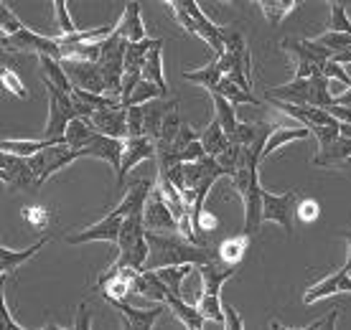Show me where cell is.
Instances as JSON below:
<instances>
[{
    "mask_svg": "<svg viewBox=\"0 0 351 330\" xmlns=\"http://www.w3.org/2000/svg\"><path fill=\"white\" fill-rule=\"evenodd\" d=\"M148 244H150V257L148 264L143 272H158L166 267H206V264H217L219 254H214L209 246H196L181 234H150L148 231Z\"/></svg>",
    "mask_w": 351,
    "mask_h": 330,
    "instance_id": "1",
    "label": "cell"
},
{
    "mask_svg": "<svg viewBox=\"0 0 351 330\" xmlns=\"http://www.w3.org/2000/svg\"><path fill=\"white\" fill-rule=\"evenodd\" d=\"M267 102H285L295 107H318V110H331L336 105L331 94V79L324 74L311 79H293L288 84L275 89H267Z\"/></svg>",
    "mask_w": 351,
    "mask_h": 330,
    "instance_id": "2",
    "label": "cell"
},
{
    "mask_svg": "<svg viewBox=\"0 0 351 330\" xmlns=\"http://www.w3.org/2000/svg\"><path fill=\"white\" fill-rule=\"evenodd\" d=\"M214 59L224 77H229L234 84L252 94V56L247 51V44L239 31L224 28V53Z\"/></svg>",
    "mask_w": 351,
    "mask_h": 330,
    "instance_id": "3",
    "label": "cell"
},
{
    "mask_svg": "<svg viewBox=\"0 0 351 330\" xmlns=\"http://www.w3.org/2000/svg\"><path fill=\"white\" fill-rule=\"evenodd\" d=\"M199 275H202L204 290L202 297L196 300V307L199 313L206 318V320L221 322L224 325V305H221V285L227 279L234 277V267H224V264H206V267H199Z\"/></svg>",
    "mask_w": 351,
    "mask_h": 330,
    "instance_id": "4",
    "label": "cell"
},
{
    "mask_svg": "<svg viewBox=\"0 0 351 330\" xmlns=\"http://www.w3.org/2000/svg\"><path fill=\"white\" fill-rule=\"evenodd\" d=\"M282 51H288L295 61V79H311L324 74V66L334 61V51L311 38H282Z\"/></svg>",
    "mask_w": 351,
    "mask_h": 330,
    "instance_id": "5",
    "label": "cell"
},
{
    "mask_svg": "<svg viewBox=\"0 0 351 330\" xmlns=\"http://www.w3.org/2000/svg\"><path fill=\"white\" fill-rule=\"evenodd\" d=\"M125 51H128V41L112 34L102 44V56L97 61V66L102 71L105 79L107 97H123V79H125ZM123 102V99H120Z\"/></svg>",
    "mask_w": 351,
    "mask_h": 330,
    "instance_id": "6",
    "label": "cell"
},
{
    "mask_svg": "<svg viewBox=\"0 0 351 330\" xmlns=\"http://www.w3.org/2000/svg\"><path fill=\"white\" fill-rule=\"evenodd\" d=\"M44 84L46 92H49V122L44 127V138H64L71 122L80 120L74 99H71L69 92H64V89H59L56 84L46 81V79Z\"/></svg>",
    "mask_w": 351,
    "mask_h": 330,
    "instance_id": "7",
    "label": "cell"
},
{
    "mask_svg": "<svg viewBox=\"0 0 351 330\" xmlns=\"http://www.w3.org/2000/svg\"><path fill=\"white\" fill-rule=\"evenodd\" d=\"M3 49H13V51H31L36 56H51L56 61H64L62 44L56 38H49L41 31L34 28H21L16 36H3Z\"/></svg>",
    "mask_w": 351,
    "mask_h": 330,
    "instance_id": "8",
    "label": "cell"
},
{
    "mask_svg": "<svg viewBox=\"0 0 351 330\" xmlns=\"http://www.w3.org/2000/svg\"><path fill=\"white\" fill-rule=\"evenodd\" d=\"M298 203L300 196L298 193H267L263 196V221H272L285 229V234H293V221H295V214H298Z\"/></svg>",
    "mask_w": 351,
    "mask_h": 330,
    "instance_id": "9",
    "label": "cell"
},
{
    "mask_svg": "<svg viewBox=\"0 0 351 330\" xmlns=\"http://www.w3.org/2000/svg\"><path fill=\"white\" fill-rule=\"evenodd\" d=\"M0 165H3L0 178H3V183H8L13 191H23V193L38 191V178H36L34 165H31L28 157L3 153L0 155Z\"/></svg>",
    "mask_w": 351,
    "mask_h": 330,
    "instance_id": "10",
    "label": "cell"
},
{
    "mask_svg": "<svg viewBox=\"0 0 351 330\" xmlns=\"http://www.w3.org/2000/svg\"><path fill=\"white\" fill-rule=\"evenodd\" d=\"M28 160L34 165V173H36V178H38V188H41L53 173H59L62 168L71 165L74 160H80V153L71 150L69 145L64 142V145H53V148L38 153V155L28 157Z\"/></svg>",
    "mask_w": 351,
    "mask_h": 330,
    "instance_id": "11",
    "label": "cell"
},
{
    "mask_svg": "<svg viewBox=\"0 0 351 330\" xmlns=\"http://www.w3.org/2000/svg\"><path fill=\"white\" fill-rule=\"evenodd\" d=\"M145 231L150 234H178V221L173 211L168 209L163 191L158 186L150 191L148 206H145Z\"/></svg>",
    "mask_w": 351,
    "mask_h": 330,
    "instance_id": "12",
    "label": "cell"
},
{
    "mask_svg": "<svg viewBox=\"0 0 351 330\" xmlns=\"http://www.w3.org/2000/svg\"><path fill=\"white\" fill-rule=\"evenodd\" d=\"M123 224H125V216L120 214H114L110 211L99 224L95 226H87V229H82L77 234H69L66 236V242L69 244H87V242H107V244H114L120 242V234H123Z\"/></svg>",
    "mask_w": 351,
    "mask_h": 330,
    "instance_id": "13",
    "label": "cell"
},
{
    "mask_svg": "<svg viewBox=\"0 0 351 330\" xmlns=\"http://www.w3.org/2000/svg\"><path fill=\"white\" fill-rule=\"evenodd\" d=\"M62 66H64V71H66V77H69L71 87L84 89V92H92V94H107L105 79H102V71H99V66H97V64L64 59Z\"/></svg>",
    "mask_w": 351,
    "mask_h": 330,
    "instance_id": "14",
    "label": "cell"
},
{
    "mask_svg": "<svg viewBox=\"0 0 351 330\" xmlns=\"http://www.w3.org/2000/svg\"><path fill=\"white\" fill-rule=\"evenodd\" d=\"M123 153H125V140H114L107 135L95 132L92 140L80 150V157H97V160H105L114 168V173H120L123 168Z\"/></svg>",
    "mask_w": 351,
    "mask_h": 330,
    "instance_id": "15",
    "label": "cell"
},
{
    "mask_svg": "<svg viewBox=\"0 0 351 330\" xmlns=\"http://www.w3.org/2000/svg\"><path fill=\"white\" fill-rule=\"evenodd\" d=\"M128 112H130V110H125V107L99 110V112L92 114L89 125H92L99 135H107V138H114V140H128L130 138V130H128Z\"/></svg>",
    "mask_w": 351,
    "mask_h": 330,
    "instance_id": "16",
    "label": "cell"
},
{
    "mask_svg": "<svg viewBox=\"0 0 351 330\" xmlns=\"http://www.w3.org/2000/svg\"><path fill=\"white\" fill-rule=\"evenodd\" d=\"M112 307L120 313V322H123V330H153V325L158 322V318L163 315L168 305H156V307H148V310H141V307H132L130 303H112Z\"/></svg>",
    "mask_w": 351,
    "mask_h": 330,
    "instance_id": "17",
    "label": "cell"
},
{
    "mask_svg": "<svg viewBox=\"0 0 351 330\" xmlns=\"http://www.w3.org/2000/svg\"><path fill=\"white\" fill-rule=\"evenodd\" d=\"M143 160H156V142L150 138H128L125 140V153H123V168L117 173V186L123 188L125 178L132 168Z\"/></svg>",
    "mask_w": 351,
    "mask_h": 330,
    "instance_id": "18",
    "label": "cell"
},
{
    "mask_svg": "<svg viewBox=\"0 0 351 330\" xmlns=\"http://www.w3.org/2000/svg\"><path fill=\"white\" fill-rule=\"evenodd\" d=\"M263 186H260V175H255L252 178V183H250V188H247L239 199L245 201V231L242 234L247 236V239H252V236L257 234V229H260V224H263Z\"/></svg>",
    "mask_w": 351,
    "mask_h": 330,
    "instance_id": "19",
    "label": "cell"
},
{
    "mask_svg": "<svg viewBox=\"0 0 351 330\" xmlns=\"http://www.w3.org/2000/svg\"><path fill=\"white\" fill-rule=\"evenodd\" d=\"M114 34L120 36V38H125L128 44H141V41L148 38L145 36V23H143V16H141V3H125L123 18L117 21Z\"/></svg>",
    "mask_w": 351,
    "mask_h": 330,
    "instance_id": "20",
    "label": "cell"
},
{
    "mask_svg": "<svg viewBox=\"0 0 351 330\" xmlns=\"http://www.w3.org/2000/svg\"><path fill=\"white\" fill-rule=\"evenodd\" d=\"M339 292H351V275L343 270H336L334 275H328L326 279H321L318 285L308 287L306 295H303V303L313 305L316 300H321V297L339 295Z\"/></svg>",
    "mask_w": 351,
    "mask_h": 330,
    "instance_id": "21",
    "label": "cell"
},
{
    "mask_svg": "<svg viewBox=\"0 0 351 330\" xmlns=\"http://www.w3.org/2000/svg\"><path fill=\"white\" fill-rule=\"evenodd\" d=\"M49 239H51L49 234L41 236L38 242L31 244V246L23 249V252H10L8 246H0V272H3V279H8L10 275H16V272L21 270V264H26L28 259H34L36 254L49 244Z\"/></svg>",
    "mask_w": 351,
    "mask_h": 330,
    "instance_id": "22",
    "label": "cell"
},
{
    "mask_svg": "<svg viewBox=\"0 0 351 330\" xmlns=\"http://www.w3.org/2000/svg\"><path fill=\"white\" fill-rule=\"evenodd\" d=\"M132 292L141 297H148V300H156V303H163L166 305L168 295H171V290H168L160 277L156 272H138L135 277H132Z\"/></svg>",
    "mask_w": 351,
    "mask_h": 330,
    "instance_id": "23",
    "label": "cell"
},
{
    "mask_svg": "<svg viewBox=\"0 0 351 330\" xmlns=\"http://www.w3.org/2000/svg\"><path fill=\"white\" fill-rule=\"evenodd\" d=\"M66 140L64 138H44V140H3L0 148L3 153H10V155H21V157H34L44 150L53 148V145H64Z\"/></svg>",
    "mask_w": 351,
    "mask_h": 330,
    "instance_id": "24",
    "label": "cell"
},
{
    "mask_svg": "<svg viewBox=\"0 0 351 330\" xmlns=\"http://www.w3.org/2000/svg\"><path fill=\"white\" fill-rule=\"evenodd\" d=\"M166 305H168V310L173 313L176 320L181 322L186 330H204L206 318L199 313V307H196V305L186 303V300H181V297H176V295H168Z\"/></svg>",
    "mask_w": 351,
    "mask_h": 330,
    "instance_id": "25",
    "label": "cell"
},
{
    "mask_svg": "<svg viewBox=\"0 0 351 330\" xmlns=\"http://www.w3.org/2000/svg\"><path fill=\"white\" fill-rule=\"evenodd\" d=\"M351 157V138H341L339 135V140H334L328 148L318 150L316 157L311 160L313 165H318V168H339L341 163H346Z\"/></svg>",
    "mask_w": 351,
    "mask_h": 330,
    "instance_id": "26",
    "label": "cell"
},
{
    "mask_svg": "<svg viewBox=\"0 0 351 330\" xmlns=\"http://www.w3.org/2000/svg\"><path fill=\"white\" fill-rule=\"evenodd\" d=\"M199 142L204 145L206 155L209 157H219L224 150L232 145V140L227 138V132L221 130L219 120H211L202 132H199Z\"/></svg>",
    "mask_w": 351,
    "mask_h": 330,
    "instance_id": "27",
    "label": "cell"
},
{
    "mask_svg": "<svg viewBox=\"0 0 351 330\" xmlns=\"http://www.w3.org/2000/svg\"><path fill=\"white\" fill-rule=\"evenodd\" d=\"M163 41L156 38V46H153V51L148 53V61H145V66H143V79L150 81V84H156L160 89V94L166 97L168 94V84H166V77H163Z\"/></svg>",
    "mask_w": 351,
    "mask_h": 330,
    "instance_id": "28",
    "label": "cell"
},
{
    "mask_svg": "<svg viewBox=\"0 0 351 330\" xmlns=\"http://www.w3.org/2000/svg\"><path fill=\"white\" fill-rule=\"evenodd\" d=\"M184 79H186V81H193V84H202L204 89H209L211 94H214V92H217V87H219V81L224 79V74H221L217 59H211L204 69L184 71Z\"/></svg>",
    "mask_w": 351,
    "mask_h": 330,
    "instance_id": "29",
    "label": "cell"
},
{
    "mask_svg": "<svg viewBox=\"0 0 351 330\" xmlns=\"http://www.w3.org/2000/svg\"><path fill=\"white\" fill-rule=\"evenodd\" d=\"M247 244H250V239H247L245 234L224 239L221 246L217 249V254H219V264H224V267H237L247 252Z\"/></svg>",
    "mask_w": 351,
    "mask_h": 330,
    "instance_id": "30",
    "label": "cell"
},
{
    "mask_svg": "<svg viewBox=\"0 0 351 330\" xmlns=\"http://www.w3.org/2000/svg\"><path fill=\"white\" fill-rule=\"evenodd\" d=\"M211 99H214V107H217V120H219L221 130L227 132L229 140H234L239 130V120H237V112H234V105L227 102L221 94H211Z\"/></svg>",
    "mask_w": 351,
    "mask_h": 330,
    "instance_id": "31",
    "label": "cell"
},
{
    "mask_svg": "<svg viewBox=\"0 0 351 330\" xmlns=\"http://www.w3.org/2000/svg\"><path fill=\"white\" fill-rule=\"evenodd\" d=\"M308 138H311V130H308V127H282V130H275L270 135V140H267V145H265L263 160L267 155H272L278 148L293 142V140H308Z\"/></svg>",
    "mask_w": 351,
    "mask_h": 330,
    "instance_id": "32",
    "label": "cell"
},
{
    "mask_svg": "<svg viewBox=\"0 0 351 330\" xmlns=\"http://www.w3.org/2000/svg\"><path fill=\"white\" fill-rule=\"evenodd\" d=\"M38 64H41V74H44L46 81H51V84H56L59 89H64V92H69L71 94V81L69 77H66V71H64L62 61L51 59V56H38Z\"/></svg>",
    "mask_w": 351,
    "mask_h": 330,
    "instance_id": "33",
    "label": "cell"
},
{
    "mask_svg": "<svg viewBox=\"0 0 351 330\" xmlns=\"http://www.w3.org/2000/svg\"><path fill=\"white\" fill-rule=\"evenodd\" d=\"M196 270V267H191V264H184V267H166V270H158L156 275L160 277V282L171 290V295H176V297H181V300H186V295H184V290H181V282H184L191 272ZM189 303V300H186Z\"/></svg>",
    "mask_w": 351,
    "mask_h": 330,
    "instance_id": "34",
    "label": "cell"
},
{
    "mask_svg": "<svg viewBox=\"0 0 351 330\" xmlns=\"http://www.w3.org/2000/svg\"><path fill=\"white\" fill-rule=\"evenodd\" d=\"M214 94H221L227 102H232L234 107H239V105H260V99H257L255 94L245 92V89L239 87V84H234L229 77L221 79L219 87H217V92H214Z\"/></svg>",
    "mask_w": 351,
    "mask_h": 330,
    "instance_id": "35",
    "label": "cell"
},
{
    "mask_svg": "<svg viewBox=\"0 0 351 330\" xmlns=\"http://www.w3.org/2000/svg\"><path fill=\"white\" fill-rule=\"evenodd\" d=\"M95 127L89 125V120H74L69 125V130H66V135H64V140H66V145H69L71 150H77L80 153L84 145H87L89 140H92V135H95Z\"/></svg>",
    "mask_w": 351,
    "mask_h": 330,
    "instance_id": "36",
    "label": "cell"
},
{
    "mask_svg": "<svg viewBox=\"0 0 351 330\" xmlns=\"http://www.w3.org/2000/svg\"><path fill=\"white\" fill-rule=\"evenodd\" d=\"M53 13H56V31L53 34H44L49 36V38H66V36H74L77 34V28H74V23H71V16H69V5H66V0H53L51 3Z\"/></svg>",
    "mask_w": 351,
    "mask_h": 330,
    "instance_id": "37",
    "label": "cell"
},
{
    "mask_svg": "<svg viewBox=\"0 0 351 330\" xmlns=\"http://www.w3.org/2000/svg\"><path fill=\"white\" fill-rule=\"evenodd\" d=\"M298 5L300 3H295V0H260V8H263L270 26H278L282 18L288 16V13H293Z\"/></svg>",
    "mask_w": 351,
    "mask_h": 330,
    "instance_id": "38",
    "label": "cell"
},
{
    "mask_svg": "<svg viewBox=\"0 0 351 330\" xmlns=\"http://www.w3.org/2000/svg\"><path fill=\"white\" fill-rule=\"evenodd\" d=\"M160 89L156 87V84H150V81H145L143 79L141 84L135 87V92H132L128 99L123 102L125 110H132V107H143V105H148V102H153V99H160Z\"/></svg>",
    "mask_w": 351,
    "mask_h": 330,
    "instance_id": "39",
    "label": "cell"
},
{
    "mask_svg": "<svg viewBox=\"0 0 351 330\" xmlns=\"http://www.w3.org/2000/svg\"><path fill=\"white\" fill-rule=\"evenodd\" d=\"M217 163L221 165L224 175H229V178H232V175L237 173L239 163H242V145H234V142H232V145H229V148L224 150L219 157H217Z\"/></svg>",
    "mask_w": 351,
    "mask_h": 330,
    "instance_id": "40",
    "label": "cell"
},
{
    "mask_svg": "<svg viewBox=\"0 0 351 330\" xmlns=\"http://www.w3.org/2000/svg\"><path fill=\"white\" fill-rule=\"evenodd\" d=\"M0 79H3V87L8 89L10 94H16L18 99H26V97H28L26 84L21 81V77H18L16 71L10 69L8 64H3V69H0Z\"/></svg>",
    "mask_w": 351,
    "mask_h": 330,
    "instance_id": "41",
    "label": "cell"
},
{
    "mask_svg": "<svg viewBox=\"0 0 351 330\" xmlns=\"http://www.w3.org/2000/svg\"><path fill=\"white\" fill-rule=\"evenodd\" d=\"M316 41L321 46H326L328 51H334V53H341V51H346V49H351V36L349 34H336V31H326L324 36H318Z\"/></svg>",
    "mask_w": 351,
    "mask_h": 330,
    "instance_id": "42",
    "label": "cell"
},
{
    "mask_svg": "<svg viewBox=\"0 0 351 330\" xmlns=\"http://www.w3.org/2000/svg\"><path fill=\"white\" fill-rule=\"evenodd\" d=\"M328 8H331V26H328V31L351 36V21L346 16V5L343 3H328Z\"/></svg>",
    "mask_w": 351,
    "mask_h": 330,
    "instance_id": "43",
    "label": "cell"
},
{
    "mask_svg": "<svg viewBox=\"0 0 351 330\" xmlns=\"http://www.w3.org/2000/svg\"><path fill=\"white\" fill-rule=\"evenodd\" d=\"M0 23H3V36H16L23 23L16 18V13L8 8V3H0Z\"/></svg>",
    "mask_w": 351,
    "mask_h": 330,
    "instance_id": "44",
    "label": "cell"
},
{
    "mask_svg": "<svg viewBox=\"0 0 351 330\" xmlns=\"http://www.w3.org/2000/svg\"><path fill=\"white\" fill-rule=\"evenodd\" d=\"M21 214H23V221H26V224H31V229L44 231L46 224H49V214H46L44 209H38V206H26Z\"/></svg>",
    "mask_w": 351,
    "mask_h": 330,
    "instance_id": "45",
    "label": "cell"
},
{
    "mask_svg": "<svg viewBox=\"0 0 351 330\" xmlns=\"http://www.w3.org/2000/svg\"><path fill=\"white\" fill-rule=\"evenodd\" d=\"M318 214H321V209H318V203L313 199H300L298 203V214L295 216L300 218V221H306V224H311V221H316Z\"/></svg>",
    "mask_w": 351,
    "mask_h": 330,
    "instance_id": "46",
    "label": "cell"
},
{
    "mask_svg": "<svg viewBox=\"0 0 351 330\" xmlns=\"http://www.w3.org/2000/svg\"><path fill=\"white\" fill-rule=\"evenodd\" d=\"M0 330H26V328H21V325L13 320V315H10V310H8V303H5V297L0 300ZM41 330H51V322H49V325H44Z\"/></svg>",
    "mask_w": 351,
    "mask_h": 330,
    "instance_id": "47",
    "label": "cell"
},
{
    "mask_svg": "<svg viewBox=\"0 0 351 330\" xmlns=\"http://www.w3.org/2000/svg\"><path fill=\"white\" fill-rule=\"evenodd\" d=\"M224 330H245L242 318L234 310V305H224Z\"/></svg>",
    "mask_w": 351,
    "mask_h": 330,
    "instance_id": "48",
    "label": "cell"
},
{
    "mask_svg": "<svg viewBox=\"0 0 351 330\" xmlns=\"http://www.w3.org/2000/svg\"><path fill=\"white\" fill-rule=\"evenodd\" d=\"M89 320H92L89 307H87V303H82L80 310H77V325H74V330H92L89 328Z\"/></svg>",
    "mask_w": 351,
    "mask_h": 330,
    "instance_id": "49",
    "label": "cell"
},
{
    "mask_svg": "<svg viewBox=\"0 0 351 330\" xmlns=\"http://www.w3.org/2000/svg\"><path fill=\"white\" fill-rule=\"evenodd\" d=\"M336 322H339V310H331V313H328L324 320H321L318 330H336Z\"/></svg>",
    "mask_w": 351,
    "mask_h": 330,
    "instance_id": "50",
    "label": "cell"
},
{
    "mask_svg": "<svg viewBox=\"0 0 351 330\" xmlns=\"http://www.w3.org/2000/svg\"><path fill=\"white\" fill-rule=\"evenodd\" d=\"M346 246H349V249H346V262H343L341 270L343 272H351V231L346 234Z\"/></svg>",
    "mask_w": 351,
    "mask_h": 330,
    "instance_id": "51",
    "label": "cell"
},
{
    "mask_svg": "<svg viewBox=\"0 0 351 330\" xmlns=\"http://www.w3.org/2000/svg\"><path fill=\"white\" fill-rule=\"evenodd\" d=\"M318 325H321V320H316L313 325H308V328H303V330H318ZM270 330H290V328H285V325H280L278 320H272L270 322Z\"/></svg>",
    "mask_w": 351,
    "mask_h": 330,
    "instance_id": "52",
    "label": "cell"
},
{
    "mask_svg": "<svg viewBox=\"0 0 351 330\" xmlns=\"http://www.w3.org/2000/svg\"><path fill=\"white\" fill-rule=\"evenodd\" d=\"M334 61L336 64H351V49H346V51H341V53H334Z\"/></svg>",
    "mask_w": 351,
    "mask_h": 330,
    "instance_id": "53",
    "label": "cell"
},
{
    "mask_svg": "<svg viewBox=\"0 0 351 330\" xmlns=\"http://www.w3.org/2000/svg\"><path fill=\"white\" fill-rule=\"evenodd\" d=\"M336 105H339V107H346V110H351V89H349V92H343V94L339 97V99H336Z\"/></svg>",
    "mask_w": 351,
    "mask_h": 330,
    "instance_id": "54",
    "label": "cell"
},
{
    "mask_svg": "<svg viewBox=\"0 0 351 330\" xmlns=\"http://www.w3.org/2000/svg\"><path fill=\"white\" fill-rule=\"evenodd\" d=\"M339 168H341V170H349V173H351V157H349V160H346V163L339 165Z\"/></svg>",
    "mask_w": 351,
    "mask_h": 330,
    "instance_id": "55",
    "label": "cell"
},
{
    "mask_svg": "<svg viewBox=\"0 0 351 330\" xmlns=\"http://www.w3.org/2000/svg\"><path fill=\"white\" fill-rule=\"evenodd\" d=\"M51 330H64V328H59V325H53V322H51Z\"/></svg>",
    "mask_w": 351,
    "mask_h": 330,
    "instance_id": "56",
    "label": "cell"
}]
</instances>
